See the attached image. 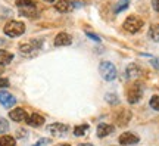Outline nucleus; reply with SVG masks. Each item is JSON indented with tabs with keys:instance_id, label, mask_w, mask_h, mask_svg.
I'll list each match as a JSON object with an SVG mask.
<instances>
[{
	"instance_id": "nucleus-3",
	"label": "nucleus",
	"mask_w": 159,
	"mask_h": 146,
	"mask_svg": "<svg viewBox=\"0 0 159 146\" xmlns=\"http://www.w3.org/2000/svg\"><path fill=\"white\" fill-rule=\"evenodd\" d=\"M122 27H124V30L127 31V33L136 34V33H139V31L142 30L143 19H142V18H139L137 15H130V16L124 21Z\"/></svg>"
},
{
	"instance_id": "nucleus-20",
	"label": "nucleus",
	"mask_w": 159,
	"mask_h": 146,
	"mask_svg": "<svg viewBox=\"0 0 159 146\" xmlns=\"http://www.w3.org/2000/svg\"><path fill=\"white\" fill-rule=\"evenodd\" d=\"M128 5H130V2H128V0H119L118 3L115 5L114 12L115 13H121L122 11H125V9L128 7Z\"/></svg>"
},
{
	"instance_id": "nucleus-15",
	"label": "nucleus",
	"mask_w": 159,
	"mask_h": 146,
	"mask_svg": "<svg viewBox=\"0 0 159 146\" xmlns=\"http://www.w3.org/2000/svg\"><path fill=\"white\" fill-rule=\"evenodd\" d=\"M27 124L31 127H41L44 124V117L40 115V114H31V115H28Z\"/></svg>"
},
{
	"instance_id": "nucleus-11",
	"label": "nucleus",
	"mask_w": 159,
	"mask_h": 146,
	"mask_svg": "<svg viewBox=\"0 0 159 146\" xmlns=\"http://www.w3.org/2000/svg\"><path fill=\"white\" fill-rule=\"evenodd\" d=\"M140 75H142V68L137 64H130L125 69V78L127 80H134L137 77H140Z\"/></svg>"
},
{
	"instance_id": "nucleus-24",
	"label": "nucleus",
	"mask_w": 159,
	"mask_h": 146,
	"mask_svg": "<svg viewBox=\"0 0 159 146\" xmlns=\"http://www.w3.org/2000/svg\"><path fill=\"white\" fill-rule=\"evenodd\" d=\"M149 105H150L152 109L159 111V96H152V99H150V102H149Z\"/></svg>"
},
{
	"instance_id": "nucleus-2",
	"label": "nucleus",
	"mask_w": 159,
	"mask_h": 146,
	"mask_svg": "<svg viewBox=\"0 0 159 146\" xmlns=\"http://www.w3.org/2000/svg\"><path fill=\"white\" fill-rule=\"evenodd\" d=\"M7 37H19L25 33V24L21 21H9L3 28Z\"/></svg>"
},
{
	"instance_id": "nucleus-23",
	"label": "nucleus",
	"mask_w": 159,
	"mask_h": 146,
	"mask_svg": "<svg viewBox=\"0 0 159 146\" xmlns=\"http://www.w3.org/2000/svg\"><path fill=\"white\" fill-rule=\"evenodd\" d=\"M9 130V123L6 121L3 117H0V134H3Z\"/></svg>"
},
{
	"instance_id": "nucleus-27",
	"label": "nucleus",
	"mask_w": 159,
	"mask_h": 146,
	"mask_svg": "<svg viewBox=\"0 0 159 146\" xmlns=\"http://www.w3.org/2000/svg\"><path fill=\"white\" fill-rule=\"evenodd\" d=\"M85 34H87V37L89 39H91V40H94V41H100V39L97 37L96 34H93V33H90V31H85Z\"/></svg>"
},
{
	"instance_id": "nucleus-26",
	"label": "nucleus",
	"mask_w": 159,
	"mask_h": 146,
	"mask_svg": "<svg viewBox=\"0 0 159 146\" xmlns=\"http://www.w3.org/2000/svg\"><path fill=\"white\" fill-rule=\"evenodd\" d=\"M5 87H9V80L0 77V89H5Z\"/></svg>"
},
{
	"instance_id": "nucleus-31",
	"label": "nucleus",
	"mask_w": 159,
	"mask_h": 146,
	"mask_svg": "<svg viewBox=\"0 0 159 146\" xmlns=\"http://www.w3.org/2000/svg\"><path fill=\"white\" fill-rule=\"evenodd\" d=\"M80 146H93V145H90V143H81Z\"/></svg>"
},
{
	"instance_id": "nucleus-22",
	"label": "nucleus",
	"mask_w": 159,
	"mask_h": 146,
	"mask_svg": "<svg viewBox=\"0 0 159 146\" xmlns=\"http://www.w3.org/2000/svg\"><path fill=\"white\" fill-rule=\"evenodd\" d=\"M105 101L108 102V103H111V105H116V103H119L118 96L112 95V93H106V96H105Z\"/></svg>"
},
{
	"instance_id": "nucleus-17",
	"label": "nucleus",
	"mask_w": 159,
	"mask_h": 146,
	"mask_svg": "<svg viewBox=\"0 0 159 146\" xmlns=\"http://www.w3.org/2000/svg\"><path fill=\"white\" fill-rule=\"evenodd\" d=\"M13 59V53L7 50H0V65L5 67V65H9Z\"/></svg>"
},
{
	"instance_id": "nucleus-7",
	"label": "nucleus",
	"mask_w": 159,
	"mask_h": 146,
	"mask_svg": "<svg viewBox=\"0 0 159 146\" xmlns=\"http://www.w3.org/2000/svg\"><path fill=\"white\" fill-rule=\"evenodd\" d=\"M119 145L122 146H131V145H137L140 142V137L131 131H127V133H122V134L118 137Z\"/></svg>"
},
{
	"instance_id": "nucleus-9",
	"label": "nucleus",
	"mask_w": 159,
	"mask_h": 146,
	"mask_svg": "<svg viewBox=\"0 0 159 146\" xmlns=\"http://www.w3.org/2000/svg\"><path fill=\"white\" fill-rule=\"evenodd\" d=\"M77 6H78L77 2H72V0H59L57 3H55V9L61 13H66V12H71Z\"/></svg>"
},
{
	"instance_id": "nucleus-33",
	"label": "nucleus",
	"mask_w": 159,
	"mask_h": 146,
	"mask_svg": "<svg viewBox=\"0 0 159 146\" xmlns=\"http://www.w3.org/2000/svg\"><path fill=\"white\" fill-rule=\"evenodd\" d=\"M0 74H3V68H2V65H0Z\"/></svg>"
},
{
	"instance_id": "nucleus-14",
	"label": "nucleus",
	"mask_w": 159,
	"mask_h": 146,
	"mask_svg": "<svg viewBox=\"0 0 159 146\" xmlns=\"http://www.w3.org/2000/svg\"><path fill=\"white\" fill-rule=\"evenodd\" d=\"M72 43V37L68 33H59L55 37V46L61 47V46H69Z\"/></svg>"
},
{
	"instance_id": "nucleus-13",
	"label": "nucleus",
	"mask_w": 159,
	"mask_h": 146,
	"mask_svg": "<svg viewBox=\"0 0 159 146\" xmlns=\"http://www.w3.org/2000/svg\"><path fill=\"white\" fill-rule=\"evenodd\" d=\"M131 120V112L128 111V109H121L116 115H115V121H116V124L118 125H127V124L130 123Z\"/></svg>"
},
{
	"instance_id": "nucleus-21",
	"label": "nucleus",
	"mask_w": 159,
	"mask_h": 146,
	"mask_svg": "<svg viewBox=\"0 0 159 146\" xmlns=\"http://www.w3.org/2000/svg\"><path fill=\"white\" fill-rule=\"evenodd\" d=\"M89 130V124H83V125H78L74 129V134L78 137V136H84L85 131Z\"/></svg>"
},
{
	"instance_id": "nucleus-5",
	"label": "nucleus",
	"mask_w": 159,
	"mask_h": 146,
	"mask_svg": "<svg viewBox=\"0 0 159 146\" xmlns=\"http://www.w3.org/2000/svg\"><path fill=\"white\" fill-rule=\"evenodd\" d=\"M142 96H143V86L140 84V83L131 84L130 87H128V90H127V101H128V103H131V105L137 103V102L142 99Z\"/></svg>"
},
{
	"instance_id": "nucleus-1",
	"label": "nucleus",
	"mask_w": 159,
	"mask_h": 146,
	"mask_svg": "<svg viewBox=\"0 0 159 146\" xmlns=\"http://www.w3.org/2000/svg\"><path fill=\"white\" fill-rule=\"evenodd\" d=\"M16 7L19 13L25 18H35L39 15V9L31 0H16Z\"/></svg>"
},
{
	"instance_id": "nucleus-29",
	"label": "nucleus",
	"mask_w": 159,
	"mask_h": 146,
	"mask_svg": "<svg viewBox=\"0 0 159 146\" xmlns=\"http://www.w3.org/2000/svg\"><path fill=\"white\" fill-rule=\"evenodd\" d=\"M152 7L156 12H159V0H152Z\"/></svg>"
},
{
	"instance_id": "nucleus-16",
	"label": "nucleus",
	"mask_w": 159,
	"mask_h": 146,
	"mask_svg": "<svg viewBox=\"0 0 159 146\" xmlns=\"http://www.w3.org/2000/svg\"><path fill=\"white\" fill-rule=\"evenodd\" d=\"M112 131H114V125H111V124L102 123L97 125V136H99V137H106V136H109Z\"/></svg>"
},
{
	"instance_id": "nucleus-32",
	"label": "nucleus",
	"mask_w": 159,
	"mask_h": 146,
	"mask_svg": "<svg viewBox=\"0 0 159 146\" xmlns=\"http://www.w3.org/2000/svg\"><path fill=\"white\" fill-rule=\"evenodd\" d=\"M56 146H71V145H68V143H61V145H56Z\"/></svg>"
},
{
	"instance_id": "nucleus-30",
	"label": "nucleus",
	"mask_w": 159,
	"mask_h": 146,
	"mask_svg": "<svg viewBox=\"0 0 159 146\" xmlns=\"http://www.w3.org/2000/svg\"><path fill=\"white\" fill-rule=\"evenodd\" d=\"M16 133H18V134H16L18 137H25V136H27V131H25V130H22V129L18 130Z\"/></svg>"
},
{
	"instance_id": "nucleus-10",
	"label": "nucleus",
	"mask_w": 159,
	"mask_h": 146,
	"mask_svg": "<svg viewBox=\"0 0 159 146\" xmlns=\"http://www.w3.org/2000/svg\"><path fill=\"white\" fill-rule=\"evenodd\" d=\"M0 103L3 105V108H12L15 103H16V97L9 93V92H6V90H0Z\"/></svg>"
},
{
	"instance_id": "nucleus-28",
	"label": "nucleus",
	"mask_w": 159,
	"mask_h": 146,
	"mask_svg": "<svg viewBox=\"0 0 159 146\" xmlns=\"http://www.w3.org/2000/svg\"><path fill=\"white\" fill-rule=\"evenodd\" d=\"M150 64H152V67H153V68L159 69V58H153V59L150 61Z\"/></svg>"
},
{
	"instance_id": "nucleus-8",
	"label": "nucleus",
	"mask_w": 159,
	"mask_h": 146,
	"mask_svg": "<svg viewBox=\"0 0 159 146\" xmlns=\"http://www.w3.org/2000/svg\"><path fill=\"white\" fill-rule=\"evenodd\" d=\"M9 118L12 121H16V123H27L28 120V114L24 108H15L9 112Z\"/></svg>"
},
{
	"instance_id": "nucleus-6",
	"label": "nucleus",
	"mask_w": 159,
	"mask_h": 146,
	"mask_svg": "<svg viewBox=\"0 0 159 146\" xmlns=\"http://www.w3.org/2000/svg\"><path fill=\"white\" fill-rule=\"evenodd\" d=\"M43 46V40H39V39H33L27 41V43H22V45H19V52L22 53V55H31V53H34L37 52Z\"/></svg>"
},
{
	"instance_id": "nucleus-12",
	"label": "nucleus",
	"mask_w": 159,
	"mask_h": 146,
	"mask_svg": "<svg viewBox=\"0 0 159 146\" xmlns=\"http://www.w3.org/2000/svg\"><path fill=\"white\" fill-rule=\"evenodd\" d=\"M47 131L52 133L53 136H61V134H65L68 131V125L66 124H62V123H55V124H50L47 127Z\"/></svg>"
},
{
	"instance_id": "nucleus-25",
	"label": "nucleus",
	"mask_w": 159,
	"mask_h": 146,
	"mask_svg": "<svg viewBox=\"0 0 159 146\" xmlns=\"http://www.w3.org/2000/svg\"><path fill=\"white\" fill-rule=\"evenodd\" d=\"M50 143V139H47V137H43V139H40L37 143H34L33 146H46V145H49Z\"/></svg>"
},
{
	"instance_id": "nucleus-34",
	"label": "nucleus",
	"mask_w": 159,
	"mask_h": 146,
	"mask_svg": "<svg viewBox=\"0 0 159 146\" xmlns=\"http://www.w3.org/2000/svg\"><path fill=\"white\" fill-rule=\"evenodd\" d=\"M44 2H55V0H44Z\"/></svg>"
},
{
	"instance_id": "nucleus-19",
	"label": "nucleus",
	"mask_w": 159,
	"mask_h": 146,
	"mask_svg": "<svg viewBox=\"0 0 159 146\" xmlns=\"http://www.w3.org/2000/svg\"><path fill=\"white\" fill-rule=\"evenodd\" d=\"M0 146H16V140L12 136H2L0 137Z\"/></svg>"
},
{
	"instance_id": "nucleus-18",
	"label": "nucleus",
	"mask_w": 159,
	"mask_h": 146,
	"mask_svg": "<svg viewBox=\"0 0 159 146\" xmlns=\"http://www.w3.org/2000/svg\"><path fill=\"white\" fill-rule=\"evenodd\" d=\"M149 37L153 40V41L159 43V24H155V25H152L149 28Z\"/></svg>"
},
{
	"instance_id": "nucleus-4",
	"label": "nucleus",
	"mask_w": 159,
	"mask_h": 146,
	"mask_svg": "<svg viewBox=\"0 0 159 146\" xmlns=\"http://www.w3.org/2000/svg\"><path fill=\"white\" fill-rule=\"evenodd\" d=\"M99 73L102 75V78L106 80V81H112V80L116 78V68H115V65L112 62H108V61L102 62L99 65Z\"/></svg>"
}]
</instances>
